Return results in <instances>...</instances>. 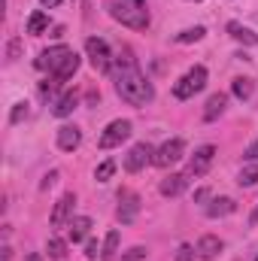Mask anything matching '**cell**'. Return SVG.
I'll list each match as a JSON object with an SVG mask.
<instances>
[{
  "instance_id": "cell-1",
  "label": "cell",
  "mask_w": 258,
  "mask_h": 261,
  "mask_svg": "<svg viewBox=\"0 0 258 261\" xmlns=\"http://www.w3.org/2000/svg\"><path fill=\"white\" fill-rule=\"evenodd\" d=\"M113 79H116V94L131 103V107H146V103H152V97H155V88H152V82L140 73V67L134 64L131 58H119V67L113 70Z\"/></svg>"
},
{
  "instance_id": "cell-2",
  "label": "cell",
  "mask_w": 258,
  "mask_h": 261,
  "mask_svg": "<svg viewBox=\"0 0 258 261\" xmlns=\"http://www.w3.org/2000/svg\"><path fill=\"white\" fill-rule=\"evenodd\" d=\"M110 15L131 31H146L149 28V6L146 0H107Z\"/></svg>"
},
{
  "instance_id": "cell-3",
  "label": "cell",
  "mask_w": 258,
  "mask_h": 261,
  "mask_svg": "<svg viewBox=\"0 0 258 261\" xmlns=\"http://www.w3.org/2000/svg\"><path fill=\"white\" fill-rule=\"evenodd\" d=\"M207 85V67H192L186 76H179L176 79V85H173V97L176 100H189V97H194L200 88Z\"/></svg>"
},
{
  "instance_id": "cell-4",
  "label": "cell",
  "mask_w": 258,
  "mask_h": 261,
  "mask_svg": "<svg viewBox=\"0 0 258 261\" xmlns=\"http://www.w3.org/2000/svg\"><path fill=\"white\" fill-rule=\"evenodd\" d=\"M85 55H88V61L91 67L97 70V73H113V52H110V46H107V40H100V37H88L85 40Z\"/></svg>"
},
{
  "instance_id": "cell-5",
  "label": "cell",
  "mask_w": 258,
  "mask_h": 261,
  "mask_svg": "<svg viewBox=\"0 0 258 261\" xmlns=\"http://www.w3.org/2000/svg\"><path fill=\"white\" fill-rule=\"evenodd\" d=\"M183 155H186V143H183L179 137H173V140H167V143H161V146L155 149L152 164H155V167H161V170H167V167H173Z\"/></svg>"
},
{
  "instance_id": "cell-6",
  "label": "cell",
  "mask_w": 258,
  "mask_h": 261,
  "mask_svg": "<svg viewBox=\"0 0 258 261\" xmlns=\"http://www.w3.org/2000/svg\"><path fill=\"white\" fill-rule=\"evenodd\" d=\"M128 137H131V122L128 119H116V122H110V125L104 128L97 146H100V149H116V146H122Z\"/></svg>"
},
{
  "instance_id": "cell-7",
  "label": "cell",
  "mask_w": 258,
  "mask_h": 261,
  "mask_svg": "<svg viewBox=\"0 0 258 261\" xmlns=\"http://www.w3.org/2000/svg\"><path fill=\"white\" fill-rule=\"evenodd\" d=\"M152 158H155V149L149 143H134L128 149V155H125V161H122V167L128 173H140L146 164H152Z\"/></svg>"
},
{
  "instance_id": "cell-8",
  "label": "cell",
  "mask_w": 258,
  "mask_h": 261,
  "mask_svg": "<svg viewBox=\"0 0 258 261\" xmlns=\"http://www.w3.org/2000/svg\"><path fill=\"white\" fill-rule=\"evenodd\" d=\"M213 158H216V146H200V149H194V155L189 158V167H186V176L189 179H197V176H203L207 170H210V164H213Z\"/></svg>"
},
{
  "instance_id": "cell-9",
  "label": "cell",
  "mask_w": 258,
  "mask_h": 261,
  "mask_svg": "<svg viewBox=\"0 0 258 261\" xmlns=\"http://www.w3.org/2000/svg\"><path fill=\"white\" fill-rule=\"evenodd\" d=\"M137 213H140V195L137 192H119V210H116V219L122 222V225H131L134 219H137Z\"/></svg>"
},
{
  "instance_id": "cell-10",
  "label": "cell",
  "mask_w": 258,
  "mask_h": 261,
  "mask_svg": "<svg viewBox=\"0 0 258 261\" xmlns=\"http://www.w3.org/2000/svg\"><path fill=\"white\" fill-rule=\"evenodd\" d=\"M70 52H73V49H67V46L43 49V52H40V58H37V70H49V73H55V70L67 61V55H70Z\"/></svg>"
},
{
  "instance_id": "cell-11",
  "label": "cell",
  "mask_w": 258,
  "mask_h": 261,
  "mask_svg": "<svg viewBox=\"0 0 258 261\" xmlns=\"http://www.w3.org/2000/svg\"><path fill=\"white\" fill-rule=\"evenodd\" d=\"M73 206H76V195L73 192H67V195L58 197V203H55V210H52V228H64L70 225V219H73Z\"/></svg>"
},
{
  "instance_id": "cell-12",
  "label": "cell",
  "mask_w": 258,
  "mask_h": 261,
  "mask_svg": "<svg viewBox=\"0 0 258 261\" xmlns=\"http://www.w3.org/2000/svg\"><path fill=\"white\" fill-rule=\"evenodd\" d=\"M79 143H82V130L76 125H61L58 128V149L61 152H76Z\"/></svg>"
},
{
  "instance_id": "cell-13",
  "label": "cell",
  "mask_w": 258,
  "mask_h": 261,
  "mask_svg": "<svg viewBox=\"0 0 258 261\" xmlns=\"http://www.w3.org/2000/svg\"><path fill=\"white\" fill-rule=\"evenodd\" d=\"M88 234H91V219L88 216H73L70 225H67V240L70 243H82Z\"/></svg>"
},
{
  "instance_id": "cell-14",
  "label": "cell",
  "mask_w": 258,
  "mask_h": 261,
  "mask_svg": "<svg viewBox=\"0 0 258 261\" xmlns=\"http://www.w3.org/2000/svg\"><path fill=\"white\" fill-rule=\"evenodd\" d=\"M234 210H237V203H234L231 197H213V200L203 206L207 219H222V216H231Z\"/></svg>"
},
{
  "instance_id": "cell-15",
  "label": "cell",
  "mask_w": 258,
  "mask_h": 261,
  "mask_svg": "<svg viewBox=\"0 0 258 261\" xmlns=\"http://www.w3.org/2000/svg\"><path fill=\"white\" fill-rule=\"evenodd\" d=\"M76 107H79V94H76V91H67V94H61V97L52 103V116H55V119H67V116H73Z\"/></svg>"
},
{
  "instance_id": "cell-16",
  "label": "cell",
  "mask_w": 258,
  "mask_h": 261,
  "mask_svg": "<svg viewBox=\"0 0 258 261\" xmlns=\"http://www.w3.org/2000/svg\"><path fill=\"white\" fill-rule=\"evenodd\" d=\"M186 186H189V176H186V173H170V176H164V182H161V195L176 197V195L186 192Z\"/></svg>"
},
{
  "instance_id": "cell-17",
  "label": "cell",
  "mask_w": 258,
  "mask_h": 261,
  "mask_svg": "<svg viewBox=\"0 0 258 261\" xmlns=\"http://www.w3.org/2000/svg\"><path fill=\"white\" fill-rule=\"evenodd\" d=\"M228 110V94H213L210 100H207V107H203V122H216L222 113Z\"/></svg>"
},
{
  "instance_id": "cell-18",
  "label": "cell",
  "mask_w": 258,
  "mask_h": 261,
  "mask_svg": "<svg viewBox=\"0 0 258 261\" xmlns=\"http://www.w3.org/2000/svg\"><path fill=\"white\" fill-rule=\"evenodd\" d=\"M194 249H197V255H200V258H216V255H219V252H222V240H219V237H213V234H203V237H200V240H197V246H194Z\"/></svg>"
},
{
  "instance_id": "cell-19",
  "label": "cell",
  "mask_w": 258,
  "mask_h": 261,
  "mask_svg": "<svg viewBox=\"0 0 258 261\" xmlns=\"http://www.w3.org/2000/svg\"><path fill=\"white\" fill-rule=\"evenodd\" d=\"M228 34H231L237 43H243V46H258V34L249 31V28H243L240 21H228Z\"/></svg>"
},
{
  "instance_id": "cell-20",
  "label": "cell",
  "mask_w": 258,
  "mask_h": 261,
  "mask_svg": "<svg viewBox=\"0 0 258 261\" xmlns=\"http://www.w3.org/2000/svg\"><path fill=\"white\" fill-rule=\"evenodd\" d=\"M76 70H79V55H76V52H70V55H67V61L58 67L52 76H55V82H67V79H70Z\"/></svg>"
},
{
  "instance_id": "cell-21",
  "label": "cell",
  "mask_w": 258,
  "mask_h": 261,
  "mask_svg": "<svg viewBox=\"0 0 258 261\" xmlns=\"http://www.w3.org/2000/svg\"><path fill=\"white\" fill-rule=\"evenodd\" d=\"M231 91H234V97L249 100V97H252V91H255V82H252V79H246V76H240V79H234V82H231Z\"/></svg>"
},
{
  "instance_id": "cell-22",
  "label": "cell",
  "mask_w": 258,
  "mask_h": 261,
  "mask_svg": "<svg viewBox=\"0 0 258 261\" xmlns=\"http://www.w3.org/2000/svg\"><path fill=\"white\" fill-rule=\"evenodd\" d=\"M46 252H49V258L52 261H64L67 258V240H61V237H49Z\"/></svg>"
},
{
  "instance_id": "cell-23",
  "label": "cell",
  "mask_w": 258,
  "mask_h": 261,
  "mask_svg": "<svg viewBox=\"0 0 258 261\" xmlns=\"http://www.w3.org/2000/svg\"><path fill=\"white\" fill-rule=\"evenodd\" d=\"M119 237H122L119 231H110V234H107V240H104V252H100V258L104 261L116 258V252H119Z\"/></svg>"
},
{
  "instance_id": "cell-24",
  "label": "cell",
  "mask_w": 258,
  "mask_h": 261,
  "mask_svg": "<svg viewBox=\"0 0 258 261\" xmlns=\"http://www.w3.org/2000/svg\"><path fill=\"white\" fill-rule=\"evenodd\" d=\"M46 28H49V15L37 9V12H34L31 18H28V34H34V37H37V34H43Z\"/></svg>"
},
{
  "instance_id": "cell-25",
  "label": "cell",
  "mask_w": 258,
  "mask_h": 261,
  "mask_svg": "<svg viewBox=\"0 0 258 261\" xmlns=\"http://www.w3.org/2000/svg\"><path fill=\"white\" fill-rule=\"evenodd\" d=\"M237 182L240 186H246V189H252V186H258V164H246L243 170H240V176H237Z\"/></svg>"
},
{
  "instance_id": "cell-26",
  "label": "cell",
  "mask_w": 258,
  "mask_h": 261,
  "mask_svg": "<svg viewBox=\"0 0 258 261\" xmlns=\"http://www.w3.org/2000/svg\"><path fill=\"white\" fill-rule=\"evenodd\" d=\"M203 28L197 24V28H189V31H183V34H176V43H197V40H203Z\"/></svg>"
},
{
  "instance_id": "cell-27",
  "label": "cell",
  "mask_w": 258,
  "mask_h": 261,
  "mask_svg": "<svg viewBox=\"0 0 258 261\" xmlns=\"http://www.w3.org/2000/svg\"><path fill=\"white\" fill-rule=\"evenodd\" d=\"M113 173H116V161H104V164L94 170V179H97V182H107V179H113Z\"/></svg>"
},
{
  "instance_id": "cell-28",
  "label": "cell",
  "mask_w": 258,
  "mask_h": 261,
  "mask_svg": "<svg viewBox=\"0 0 258 261\" xmlns=\"http://www.w3.org/2000/svg\"><path fill=\"white\" fill-rule=\"evenodd\" d=\"M146 255H149V249H146V246H131L128 252L122 255V261H146Z\"/></svg>"
},
{
  "instance_id": "cell-29",
  "label": "cell",
  "mask_w": 258,
  "mask_h": 261,
  "mask_svg": "<svg viewBox=\"0 0 258 261\" xmlns=\"http://www.w3.org/2000/svg\"><path fill=\"white\" fill-rule=\"evenodd\" d=\"M28 113H31V110H28V103H15V107H12V116H9V122H12V125H18L21 119H28Z\"/></svg>"
},
{
  "instance_id": "cell-30",
  "label": "cell",
  "mask_w": 258,
  "mask_h": 261,
  "mask_svg": "<svg viewBox=\"0 0 258 261\" xmlns=\"http://www.w3.org/2000/svg\"><path fill=\"white\" fill-rule=\"evenodd\" d=\"M194 255H197V249L189 246V243H183V246L176 249V261H194Z\"/></svg>"
},
{
  "instance_id": "cell-31",
  "label": "cell",
  "mask_w": 258,
  "mask_h": 261,
  "mask_svg": "<svg viewBox=\"0 0 258 261\" xmlns=\"http://www.w3.org/2000/svg\"><path fill=\"white\" fill-rule=\"evenodd\" d=\"M243 158H246V161H252V164H258V140H252V143L246 146V152H243Z\"/></svg>"
},
{
  "instance_id": "cell-32",
  "label": "cell",
  "mask_w": 258,
  "mask_h": 261,
  "mask_svg": "<svg viewBox=\"0 0 258 261\" xmlns=\"http://www.w3.org/2000/svg\"><path fill=\"white\" fill-rule=\"evenodd\" d=\"M97 252H104V246H97V240L85 243V258H97Z\"/></svg>"
},
{
  "instance_id": "cell-33",
  "label": "cell",
  "mask_w": 258,
  "mask_h": 261,
  "mask_svg": "<svg viewBox=\"0 0 258 261\" xmlns=\"http://www.w3.org/2000/svg\"><path fill=\"white\" fill-rule=\"evenodd\" d=\"M55 179H58V173H55V170H52V173H46V179H43V189H49Z\"/></svg>"
},
{
  "instance_id": "cell-34",
  "label": "cell",
  "mask_w": 258,
  "mask_h": 261,
  "mask_svg": "<svg viewBox=\"0 0 258 261\" xmlns=\"http://www.w3.org/2000/svg\"><path fill=\"white\" fill-rule=\"evenodd\" d=\"M40 3H43V6H46V9H55V6H61V3H64V0H40Z\"/></svg>"
},
{
  "instance_id": "cell-35",
  "label": "cell",
  "mask_w": 258,
  "mask_h": 261,
  "mask_svg": "<svg viewBox=\"0 0 258 261\" xmlns=\"http://www.w3.org/2000/svg\"><path fill=\"white\" fill-rule=\"evenodd\" d=\"M207 197H210V192H207V189H200V192H194V200H207Z\"/></svg>"
},
{
  "instance_id": "cell-36",
  "label": "cell",
  "mask_w": 258,
  "mask_h": 261,
  "mask_svg": "<svg viewBox=\"0 0 258 261\" xmlns=\"http://www.w3.org/2000/svg\"><path fill=\"white\" fill-rule=\"evenodd\" d=\"M24 261H43V255H40V252H28V255H24Z\"/></svg>"
},
{
  "instance_id": "cell-37",
  "label": "cell",
  "mask_w": 258,
  "mask_h": 261,
  "mask_svg": "<svg viewBox=\"0 0 258 261\" xmlns=\"http://www.w3.org/2000/svg\"><path fill=\"white\" fill-rule=\"evenodd\" d=\"M3 261H12V249L9 246H3Z\"/></svg>"
},
{
  "instance_id": "cell-38",
  "label": "cell",
  "mask_w": 258,
  "mask_h": 261,
  "mask_svg": "<svg viewBox=\"0 0 258 261\" xmlns=\"http://www.w3.org/2000/svg\"><path fill=\"white\" fill-rule=\"evenodd\" d=\"M249 225H258V206L252 210V216H249Z\"/></svg>"
},
{
  "instance_id": "cell-39",
  "label": "cell",
  "mask_w": 258,
  "mask_h": 261,
  "mask_svg": "<svg viewBox=\"0 0 258 261\" xmlns=\"http://www.w3.org/2000/svg\"><path fill=\"white\" fill-rule=\"evenodd\" d=\"M255 261H258V255H255Z\"/></svg>"
}]
</instances>
